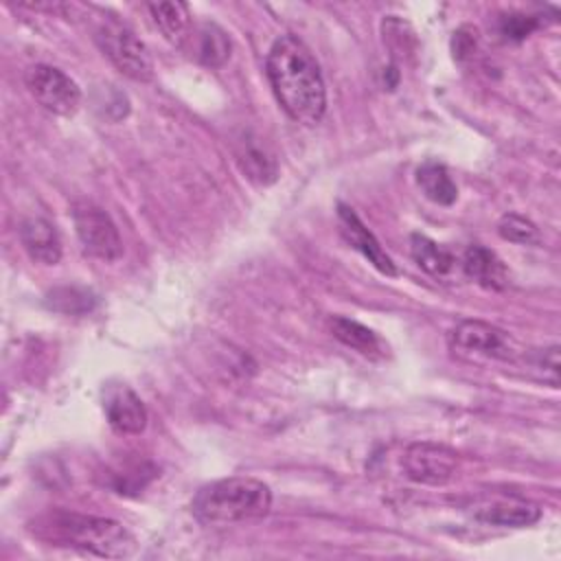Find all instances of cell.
I'll return each mask as SVG.
<instances>
[{
	"label": "cell",
	"instance_id": "8",
	"mask_svg": "<svg viewBox=\"0 0 561 561\" xmlns=\"http://www.w3.org/2000/svg\"><path fill=\"white\" fill-rule=\"evenodd\" d=\"M449 344L462 355H482L489 359H513L517 348L513 337L482 320H462L449 333Z\"/></svg>",
	"mask_w": 561,
	"mask_h": 561
},
{
	"label": "cell",
	"instance_id": "12",
	"mask_svg": "<svg viewBox=\"0 0 561 561\" xmlns=\"http://www.w3.org/2000/svg\"><path fill=\"white\" fill-rule=\"evenodd\" d=\"M20 241L28 256L42 265H55L61 259V241L55 226L44 217H28L20 224Z\"/></svg>",
	"mask_w": 561,
	"mask_h": 561
},
{
	"label": "cell",
	"instance_id": "21",
	"mask_svg": "<svg viewBox=\"0 0 561 561\" xmlns=\"http://www.w3.org/2000/svg\"><path fill=\"white\" fill-rule=\"evenodd\" d=\"M533 368L541 370V379L548 381L552 388L559 386V346H550L537 353L533 359Z\"/></svg>",
	"mask_w": 561,
	"mask_h": 561
},
{
	"label": "cell",
	"instance_id": "14",
	"mask_svg": "<svg viewBox=\"0 0 561 561\" xmlns=\"http://www.w3.org/2000/svg\"><path fill=\"white\" fill-rule=\"evenodd\" d=\"M147 9L158 31L171 44L182 46L191 37V11L184 2H151Z\"/></svg>",
	"mask_w": 561,
	"mask_h": 561
},
{
	"label": "cell",
	"instance_id": "2",
	"mask_svg": "<svg viewBox=\"0 0 561 561\" xmlns=\"http://www.w3.org/2000/svg\"><path fill=\"white\" fill-rule=\"evenodd\" d=\"M35 535L103 559H127L136 550L134 535L118 522L79 513H50L35 524Z\"/></svg>",
	"mask_w": 561,
	"mask_h": 561
},
{
	"label": "cell",
	"instance_id": "3",
	"mask_svg": "<svg viewBox=\"0 0 561 561\" xmlns=\"http://www.w3.org/2000/svg\"><path fill=\"white\" fill-rule=\"evenodd\" d=\"M272 508V491L265 482L250 476H232L202 486L191 511L206 526L239 524L261 519Z\"/></svg>",
	"mask_w": 561,
	"mask_h": 561
},
{
	"label": "cell",
	"instance_id": "16",
	"mask_svg": "<svg viewBox=\"0 0 561 561\" xmlns=\"http://www.w3.org/2000/svg\"><path fill=\"white\" fill-rule=\"evenodd\" d=\"M193 42H195L193 55L204 66L217 68L230 57V37L217 24H208V22L202 24L193 33Z\"/></svg>",
	"mask_w": 561,
	"mask_h": 561
},
{
	"label": "cell",
	"instance_id": "4",
	"mask_svg": "<svg viewBox=\"0 0 561 561\" xmlns=\"http://www.w3.org/2000/svg\"><path fill=\"white\" fill-rule=\"evenodd\" d=\"M96 44L125 77L140 83L153 79V59L147 46L127 26L118 22H103L96 28Z\"/></svg>",
	"mask_w": 561,
	"mask_h": 561
},
{
	"label": "cell",
	"instance_id": "9",
	"mask_svg": "<svg viewBox=\"0 0 561 561\" xmlns=\"http://www.w3.org/2000/svg\"><path fill=\"white\" fill-rule=\"evenodd\" d=\"M103 412L116 434L136 436L147 427V408L125 383H107L103 388Z\"/></svg>",
	"mask_w": 561,
	"mask_h": 561
},
{
	"label": "cell",
	"instance_id": "13",
	"mask_svg": "<svg viewBox=\"0 0 561 561\" xmlns=\"http://www.w3.org/2000/svg\"><path fill=\"white\" fill-rule=\"evenodd\" d=\"M465 274L484 289H504L508 285V272L502 259L482 245H469L462 254Z\"/></svg>",
	"mask_w": 561,
	"mask_h": 561
},
{
	"label": "cell",
	"instance_id": "17",
	"mask_svg": "<svg viewBox=\"0 0 561 561\" xmlns=\"http://www.w3.org/2000/svg\"><path fill=\"white\" fill-rule=\"evenodd\" d=\"M416 182L423 191V195L440 206H449L458 197V188L454 180L449 178L447 169L438 162H425L416 171Z\"/></svg>",
	"mask_w": 561,
	"mask_h": 561
},
{
	"label": "cell",
	"instance_id": "1",
	"mask_svg": "<svg viewBox=\"0 0 561 561\" xmlns=\"http://www.w3.org/2000/svg\"><path fill=\"white\" fill-rule=\"evenodd\" d=\"M272 92L287 116L302 125H316L327 112V88L311 50L294 35L278 37L265 59Z\"/></svg>",
	"mask_w": 561,
	"mask_h": 561
},
{
	"label": "cell",
	"instance_id": "15",
	"mask_svg": "<svg viewBox=\"0 0 561 561\" xmlns=\"http://www.w3.org/2000/svg\"><path fill=\"white\" fill-rule=\"evenodd\" d=\"M329 327H331V333H333L342 344L355 348V351L362 353V355L379 357V355H383V351H386L381 337H379L373 329L364 327V324L357 322V320L335 316V318H331Z\"/></svg>",
	"mask_w": 561,
	"mask_h": 561
},
{
	"label": "cell",
	"instance_id": "11",
	"mask_svg": "<svg viewBox=\"0 0 561 561\" xmlns=\"http://www.w3.org/2000/svg\"><path fill=\"white\" fill-rule=\"evenodd\" d=\"M337 219H340V230L344 234V239L357 250L362 252L368 263L373 267H377L381 274L386 276H397V267L392 263V259L388 256V252L381 248V243L377 241V237L364 226V221L357 217V213L344 204L337 206Z\"/></svg>",
	"mask_w": 561,
	"mask_h": 561
},
{
	"label": "cell",
	"instance_id": "19",
	"mask_svg": "<svg viewBox=\"0 0 561 561\" xmlns=\"http://www.w3.org/2000/svg\"><path fill=\"white\" fill-rule=\"evenodd\" d=\"M497 232H500L502 239L513 241V243H522V245H533V243L539 241V228L530 219H526L522 215H515V213L504 215L500 219Z\"/></svg>",
	"mask_w": 561,
	"mask_h": 561
},
{
	"label": "cell",
	"instance_id": "10",
	"mask_svg": "<svg viewBox=\"0 0 561 561\" xmlns=\"http://www.w3.org/2000/svg\"><path fill=\"white\" fill-rule=\"evenodd\" d=\"M473 517L478 522L491 524V526H502V528H526L539 522L541 508L519 495H493V497H482L471 506Z\"/></svg>",
	"mask_w": 561,
	"mask_h": 561
},
{
	"label": "cell",
	"instance_id": "20",
	"mask_svg": "<svg viewBox=\"0 0 561 561\" xmlns=\"http://www.w3.org/2000/svg\"><path fill=\"white\" fill-rule=\"evenodd\" d=\"M94 298L88 291H79V289H55L48 296V305L61 313H85L92 309Z\"/></svg>",
	"mask_w": 561,
	"mask_h": 561
},
{
	"label": "cell",
	"instance_id": "22",
	"mask_svg": "<svg viewBox=\"0 0 561 561\" xmlns=\"http://www.w3.org/2000/svg\"><path fill=\"white\" fill-rule=\"evenodd\" d=\"M537 26L535 18L528 15H506L502 18V35L511 37V39H524L526 35H530V31Z\"/></svg>",
	"mask_w": 561,
	"mask_h": 561
},
{
	"label": "cell",
	"instance_id": "18",
	"mask_svg": "<svg viewBox=\"0 0 561 561\" xmlns=\"http://www.w3.org/2000/svg\"><path fill=\"white\" fill-rule=\"evenodd\" d=\"M410 254L414 263L425 270L432 276H445L454 267V254L438 245L436 241L427 239L425 234H412L410 237Z\"/></svg>",
	"mask_w": 561,
	"mask_h": 561
},
{
	"label": "cell",
	"instance_id": "6",
	"mask_svg": "<svg viewBox=\"0 0 561 561\" xmlns=\"http://www.w3.org/2000/svg\"><path fill=\"white\" fill-rule=\"evenodd\" d=\"M24 81L33 99L53 114L72 116L81 105V90L77 81L55 66L35 64L26 70Z\"/></svg>",
	"mask_w": 561,
	"mask_h": 561
},
{
	"label": "cell",
	"instance_id": "23",
	"mask_svg": "<svg viewBox=\"0 0 561 561\" xmlns=\"http://www.w3.org/2000/svg\"><path fill=\"white\" fill-rule=\"evenodd\" d=\"M478 31L471 26H462L454 33V57L456 59H465L476 50V42H478Z\"/></svg>",
	"mask_w": 561,
	"mask_h": 561
},
{
	"label": "cell",
	"instance_id": "5",
	"mask_svg": "<svg viewBox=\"0 0 561 561\" xmlns=\"http://www.w3.org/2000/svg\"><path fill=\"white\" fill-rule=\"evenodd\" d=\"M72 224L79 243L90 256L101 261H116L123 254L118 228L103 208L90 202H77L72 206Z\"/></svg>",
	"mask_w": 561,
	"mask_h": 561
},
{
	"label": "cell",
	"instance_id": "7",
	"mask_svg": "<svg viewBox=\"0 0 561 561\" xmlns=\"http://www.w3.org/2000/svg\"><path fill=\"white\" fill-rule=\"evenodd\" d=\"M458 454L438 443H412L403 454V471L412 482L440 486L447 484L458 471Z\"/></svg>",
	"mask_w": 561,
	"mask_h": 561
}]
</instances>
